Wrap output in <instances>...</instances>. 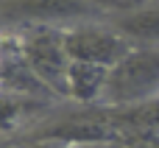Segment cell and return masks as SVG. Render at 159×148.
I'll return each instance as SVG.
<instances>
[{"label":"cell","mask_w":159,"mask_h":148,"mask_svg":"<svg viewBox=\"0 0 159 148\" xmlns=\"http://www.w3.org/2000/svg\"><path fill=\"white\" fill-rule=\"evenodd\" d=\"M14 148H70L59 140H42V137H20L14 140Z\"/></svg>","instance_id":"8"},{"label":"cell","mask_w":159,"mask_h":148,"mask_svg":"<svg viewBox=\"0 0 159 148\" xmlns=\"http://www.w3.org/2000/svg\"><path fill=\"white\" fill-rule=\"evenodd\" d=\"M103 81H106V67L89 62H70L64 73V98L81 106H95L101 104Z\"/></svg>","instance_id":"6"},{"label":"cell","mask_w":159,"mask_h":148,"mask_svg":"<svg viewBox=\"0 0 159 148\" xmlns=\"http://www.w3.org/2000/svg\"><path fill=\"white\" fill-rule=\"evenodd\" d=\"M70 148H131V146L117 143V140H103V143H78V146H70Z\"/></svg>","instance_id":"9"},{"label":"cell","mask_w":159,"mask_h":148,"mask_svg":"<svg viewBox=\"0 0 159 148\" xmlns=\"http://www.w3.org/2000/svg\"><path fill=\"white\" fill-rule=\"evenodd\" d=\"M87 3H92L98 14L101 11L115 14V11H126V8H134V6H143V3H151V0H87Z\"/></svg>","instance_id":"7"},{"label":"cell","mask_w":159,"mask_h":148,"mask_svg":"<svg viewBox=\"0 0 159 148\" xmlns=\"http://www.w3.org/2000/svg\"><path fill=\"white\" fill-rule=\"evenodd\" d=\"M17 50L34 81L48 92L64 98V73H67V53L61 45V28L56 25H31L20 28Z\"/></svg>","instance_id":"2"},{"label":"cell","mask_w":159,"mask_h":148,"mask_svg":"<svg viewBox=\"0 0 159 148\" xmlns=\"http://www.w3.org/2000/svg\"><path fill=\"white\" fill-rule=\"evenodd\" d=\"M159 92V48H131L106 67L101 106H134L154 101Z\"/></svg>","instance_id":"1"},{"label":"cell","mask_w":159,"mask_h":148,"mask_svg":"<svg viewBox=\"0 0 159 148\" xmlns=\"http://www.w3.org/2000/svg\"><path fill=\"white\" fill-rule=\"evenodd\" d=\"M61 45L70 62H89L101 67H112L131 50V45L109 22H98V20H81L64 25Z\"/></svg>","instance_id":"3"},{"label":"cell","mask_w":159,"mask_h":148,"mask_svg":"<svg viewBox=\"0 0 159 148\" xmlns=\"http://www.w3.org/2000/svg\"><path fill=\"white\" fill-rule=\"evenodd\" d=\"M98 11L87 0H0V22L11 28L31 25H73L92 20Z\"/></svg>","instance_id":"4"},{"label":"cell","mask_w":159,"mask_h":148,"mask_svg":"<svg viewBox=\"0 0 159 148\" xmlns=\"http://www.w3.org/2000/svg\"><path fill=\"white\" fill-rule=\"evenodd\" d=\"M109 25L131 48H157L159 42V11L154 0L134 6V8H126V11H115Z\"/></svg>","instance_id":"5"}]
</instances>
